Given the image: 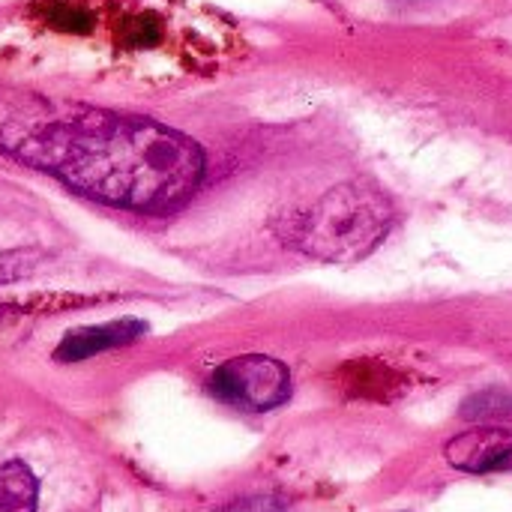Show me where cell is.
<instances>
[{"mask_svg":"<svg viewBox=\"0 0 512 512\" xmlns=\"http://www.w3.org/2000/svg\"><path fill=\"white\" fill-rule=\"evenodd\" d=\"M18 156L69 189L135 213H171L201 186L204 150L153 120L84 111L42 126L15 144Z\"/></svg>","mask_w":512,"mask_h":512,"instance_id":"cell-1","label":"cell"},{"mask_svg":"<svg viewBox=\"0 0 512 512\" xmlns=\"http://www.w3.org/2000/svg\"><path fill=\"white\" fill-rule=\"evenodd\" d=\"M396 222L393 204L366 183H342L276 219V234L321 261H360L378 249Z\"/></svg>","mask_w":512,"mask_h":512,"instance_id":"cell-2","label":"cell"},{"mask_svg":"<svg viewBox=\"0 0 512 512\" xmlns=\"http://www.w3.org/2000/svg\"><path fill=\"white\" fill-rule=\"evenodd\" d=\"M207 387L225 405H234V408L252 411V414H264V411H273L288 402L291 372L285 363H279L273 357L246 354V357H234V360L222 363L210 375Z\"/></svg>","mask_w":512,"mask_h":512,"instance_id":"cell-3","label":"cell"},{"mask_svg":"<svg viewBox=\"0 0 512 512\" xmlns=\"http://www.w3.org/2000/svg\"><path fill=\"white\" fill-rule=\"evenodd\" d=\"M444 459L465 474L512 471V432L495 426H477L456 435L444 447Z\"/></svg>","mask_w":512,"mask_h":512,"instance_id":"cell-4","label":"cell"},{"mask_svg":"<svg viewBox=\"0 0 512 512\" xmlns=\"http://www.w3.org/2000/svg\"><path fill=\"white\" fill-rule=\"evenodd\" d=\"M144 333H147V324L138 321V318H120V321L99 324V327H81V330H72V333L63 336V342L54 351V360H60V363H81V360H90L96 354L132 345Z\"/></svg>","mask_w":512,"mask_h":512,"instance_id":"cell-5","label":"cell"},{"mask_svg":"<svg viewBox=\"0 0 512 512\" xmlns=\"http://www.w3.org/2000/svg\"><path fill=\"white\" fill-rule=\"evenodd\" d=\"M39 507V480L33 471L12 459L0 465V512H36Z\"/></svg>","mask_w":512,"mask_h":512,"instance_id":"cell-6","label":"cell"},{"mask_svg":"<svg viewBox=\"0 0 512 512\" xmlns=\"http://www.w3.org/2000/svg\"><path fill=\"white\" fill-rule=\"evenodd\" d=\"M462 417L489 423V420H510L512 417V393L510 390H483L471 396L462 405Z\"/></svg>","mask_w":512,"mask_h":512,"instance_id":"cell-7","label":"cell"},{"mask_svg":"<svg viewBox=\"0 0 512 512\" xmlns=\"http://www.w3.org/2000/svg\"><path fill=\"white\" fill-rule=\"evenodd\" d=\"M33 255L24 252H0V282H15L33 270Z\"/></svg>","mask_w":512,"mask_h":512,"instance_id":"cell-8","label":"cell"},{"mask_svg":"<svg viewBox=\"0 0 512 512\" xmlns=\"http://www.w3.org/2000/svg\"><path fill=\"white\" fill-rule=\"evenodd\" d=\"M285 504L279 498H270V495H255V498H243V501H234L228 504L222 512H282Z\"/></svg>","mask_w":512,"mask_h":512,"instance_id":"cell-9","label":"cell"}]
</instances>
